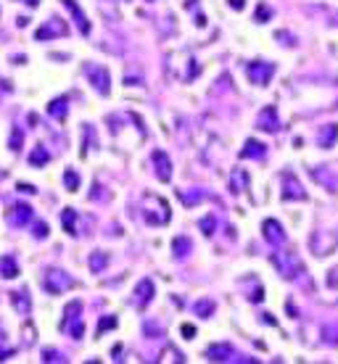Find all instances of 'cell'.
Here are the masks:
<instances>
[{
  "label": "cell",
  "instance_id": "1",
  "mask_svg": "<svg viewBox=\"0 0 338 364\" xmlns=\"http://www.w3.org/2000/svg\"><path fill=\"white\" fill-rule=\"evenodd\" d=\"M143 217L148 225H166L169 222V203L158 195H146L143 198Z\"/></svg>",
  "mask_w": 338,
  "mask_h": 364
},
{
  "label": "cell",
  "instance_id": "38",
  "mask_svg": "<svg viewBox=\"0 0 338 364\" xmlns=\"http://www.w3.org/2000/svg\"><path fill=\"white\" fill-rule=\"evenodd\" d=\"M248 298H251V301H262V288H256V291H254Z\"/></svg>",
  "mask_w": 338,
  "mask_h": 364
},
{
  "label": "cell",
  "instance_id": "3",
  "mask_svg": "<svg viewBox=\"0 0 338 364\" xmlns=\"http://www.w3.org/2000/svg\"><path fill=\"white\" fill-rule=\"evenodd\" d=\"M275 74V63H267V61H248L246 63V77L254 82V85H267Z\"/></svg>",
  "mask_w": 338,
  "mask_h": 364
},
{
  "label": "cell",
  "instance_id": "29",
  "mask_svg": "<svg viewBox=\"0 0 338 364\" xmlns=\"http://www.w3.org/2000/svg\"><path fill=\"white\" fill-rule=\"evenodd\" d=\"M22 140H24L22 129L14 127V129H11V151H22Z\"/></svg>",
  "mask_w": 338,
  "mask_h": 364
},
{
  "label": "cell",
  "instance_id": "11",
  "mask_svg": "<svg viewBox=\"0 0 338 364\" xmlns=\"http://www.w3.org/2000/svg\"><path fill=\"white\" fill-rule=\"evenodd\" d=\"M206 357L212 362H230L232 359V346L230 343H214V346L206 349Z\"/></svg>",
  "mask_w": 338,
  "mask_h": 364
},
{
  "label": "cell",
  "instance_id": "23",
  "mask_svg": "<svg viewBox=\"0 0 338 364\" xmlns=\"http://www.w3.org/2000/svg\"><path fill=\"white\" fill-rule=\"evenodd\" d=\"M61 219H64V230H66L69 235H74V232H77V227H74V219H77V211H74V209H64Z\"/></svg>",
  "mask_w": 338,
  "mask_h": 364
},
{
  "label": "cell",
  "instance_id": "37",
  "mask_svg": "<svg viewBox=\"0 0 338 364\" xmlns=\"http://www.w3.org/2000/svg\"><path fill=\"white\" fill-rule=\"evenodd\" d=\"M8 357H14V351H11V349H0V362L8 359Z\"/></svg>",
  "mask_w": 338,
  "mask_h": 364
},
{
  "label": "cell",
  "instance_id": "33",
  "mask_svg": "<svg viewBox=\"0 0 338 364\" xmlns=\"http://www.w3.org/2000/svg\"><path fill=\"white\" fill-rule=\"evenodd\" d=\"M34 235L37 238H48V225H45V222H37V225H34Z\"/></svg>",
  "mask_w": 338,
  "mask_h": 364
},
{
  "label": "cell",
  "instance_id": "26",
  "mask_svg": "<svg viewBox=\"0 0 338 364\" xmlns=\"http://www.w3.org/2000/svg\"><path fill=\"white\" fill-rule=\"evenodd\" d=\"M214 227H217V217H214V214H206L201 219V232L209 238V235H214Z\"/></svg>",
  "mask_w": 338,
  "mask_h": 364
},
{
  "label": "cell",
  "instance_id": "34",
  "mask_svg": "<svg viewBox=\"0 0 338 364\" xmlns=\"http://www.w3.org/2000/svg\"><path fill=\"white\" fill-rule=\"evenodd\" d=\"M42 359H45V362H53V359H56V362H64V357H61L58 351H53V349H45V357H42Z\"/></svg>",
  "mask_w": 338,
  "mask_h": 364
},
{
  "label": "cell",
  "instance_id": "8",
  "mask_svg": "<svg viewBox=\"0 0 338 364\" xmlns=\"http://www.w3.org/2000/svg\"><path fill=\"white\" fill-rule=\"evenodd\" d=\"M262 232H264L267 243H272V246L286 243V232H283V227H280V222H275V219H264V222H262Z\"/></svg>",
  "mask_w": 338,
  "mask_h": 364
},
{
  "label": "cell",
  "instance_id": "19",
  "mask_svg": "<svg viewBox=\"0 0 338 364\" xmlns=\"http://www.w3.org/2000/svg\"><path fill=\"white\" fill-rule=\"evenodd\" d=\"M246 185H248V174L243 172V169H236V172L230 174V190L236 193V195L243 193V188H246Z\"/></svg>",
  "mask_w": 338,
  "mask_h": 364
},
{
  "label": "cell",
  "instance_id": "6",
  "mask_svg": "<svg viewBox=\"0 0 338 364\" xmlns=\"http://www.w3.org/2000/svg\"><path fill=\"white\" fill-rule=\"evenodd\" d=\"M256 127H259V129H264V132H278V129H280L278 108H275V106H267V108L259 114V119H256Z\"/></svg>",
  "mask_w": 338,
  "mask_h": 364
},
{
  "label": "cell",
  "instance_id": "13",
  "mask_svg": "<svg viewBox=\"0 0 338 364\" xmlns=\"http://www.w3.org/2000/svg\"><path fill=\"white\" fill-rule=\"evenodd\" d=\"M30 219H32V209L26 206V203H16V206H14V214H11L14 227H22V225H26Z\"/></svg>",
  "mask_w": 338,
  "mask_h": 364
},
{
  "label": "cell",
  "instance_id": "10",
  "mask_svg": "<svg viewBox=\"0 0 338 364\" xmlns=\"http://www.w3.org/2000/svg\"><path fill=\"white\" fill-rule=\"evenodd\" d=\"M154 164H156V174L162 182H169L172 180V164H169V156L164 151H154Z\"/></svg>",
  "mask_w": 338,
  "mask_h": 364
},
{
  "label": "cell",
  "instance_id": "4",
  "mask_svg": "<svg viewBox=\"0 0 338 364\" xmlns=\"http://www.w3.org/2000/svg\"><path fill=\"white\" fill-rule=\"evenodd\" d=\"M77 283H74V277L61 272V269H48V275H45V288H48V293H64L69 291V288H74Z\"/></svg>",
  "mask_w": 338,
  "mask_h": 364
},
{
  "label": "cell",
  "instance_id": "25",
  "mask_svg": "<svg viewBox=\"0 0 338 364\" xmlns=\"http://www.w3.org/2000/svg\"><path fill=\"white\" fill-rule=\"evenodd\" d=\"M106 264H108V256L106 254H92L90 256V269H92V272H103Z\"/></svg>",
  "mask_w": 338,
  "mask_h": 364
},
{
  "label": "cell",
  "instance_id": "22",
  "mask_svg": "<svg viewBox=\"0 0 338 364\" xmlns=\"http://www.w3.org/2000/svg\"><path fill=\"white\" fill-rule=\"evenodd\" d=\"M82 312V301H69V306H66V312H64V320H61V330H66V325L74 320Z\"/></svg>",
  "mask_w": 338,
  "mask_h": 364
},
{
  "label": "cell",
  "instance_id": "9",
  "mask_svg": "<svg viewBox=\"0 0 338 364\" xmlns=\"http://www.w3.org/2000/svg\"><path fill=\"white\" fill-rule=\"evenodd\" d=\"M283 180H286V188H283V198L286 201H304L306 198V193L302 190V185H298V180L290 172L283 174Z\"/></svg>",
  "mask_w": 338,
  "mask_h": 364
},
{
  "label": "cell",
  "instance_id": "17",
  "mask_svg": "<svg viewBox=\"0 0 338 364\" xmlns=\"http://www.w3.org/2000/svg\"><path fill=\"white\" fill-rule=\"evenodd\" d=\"M18 275V264H16V259L14 256H0V277H6V280H11Z\"/></svg>",
  "mask_w": 338,
  "mask_h": 364
},
{
  "label": "cell",
  "instance_id": "7",
  "mask_svg": "<svg viewBox=\"0 0 338 364\" xmlns=\"http://www.w3.org/2000/svg\"><path fill=\"white\" fill-rule=\"evenodd\" d=\"M66 32H69V29H66V24H64V21H58V18H50L48 24H42L40 29L34 32V40H48V37H56V34H58V37H64Z\"/></svg>",
  "mask_w": 338,
  "mask_h": 364
},
{
  "label": "cell",
  "instance_id": "39",
  "mask_svg": "<svg viewBox=\"0 0 338 364\" xmlns=\"http://www.w3.org/2000/svg\"><path fill=\"white\" fill-rule=\"evenodd\" d=\"M230 5L232 8H243V0H230Z\"/></svg>",
  "mask_w": 338,
  "mask_h": 364
},
{
  "label": "cell",
  "instance_id": "32",
  "mask_svg": "<svg viewBox=\"0 0 338 364\" xmlns=\"http://www.w3.org/2000/svg\"><path fill=\"white\" fill-rule=\"evenodd\" d=\"M116 325V317H106L100 325H98V335H103V330H108V328H114Z\"/></svg>",
  "mask_w": 338,
  "mask_h": 364
},
{
  "label": "cell",
  "instance_id": "30",
  "mask_svg": "<svg viewBox=\"0 0 338 364\" xmlns=\"http://www.w3.org/2000/svg\"><path fill=\"white\" fill-rule=\"evenodd\" d=\"M201 195H204V193H185V190H177V198H180V201H185L188 206H193V203L198 201Z\"/></svg>",
  "mask_w": 338,
  "mask_h": 364
},
{
  "label": "cell",
  "instance_id": "20",
  "mask_svg": "<svg viewBox=\"0 0 338 364\" xmlns=\"http://www.w3.org/2000/svg\"><path fill=\"white\" fill-rule=\"evenodd\" d=\"M336 135H338V127H336V124L322 127V129H320V145H322V148H330V145L336 143Z\"/></svg>",
  "mask_w": 338,
  "mask_h": 364
},
{
  "label": "cell",
  "instance_id": "36",
  "mask_svg": "<svg viewBox=\"0 0 338 364\" xmlns=\"http://www.w3.org/2000/svg\"><path fill=\"white\" fill-rule=\"evenodd\" d=\"M18 190H22V193H37V188H32V185H26V182L18 185Z\"/></svg>",
  "mask_w": 338,
  "mask_h": 364
},
{
  "label": "cell",
  "instance_id": "12",
  "mask_svg": "<svg viewBox=\"0 0 338 364\" xmlns=\"http://www.w3.org/2000/svg\"><path fill=\"white\" fill-rule=\"evenodd\" d=\"M151 298H154V283L146 277V280H140L138 288H135V301H138L140 309H143V306H146L148 301H151Z\"/></svg>",
  "mask_w": 338,
  "mask_h": 364
},
{
  "label": "cell",
  "instance_id": "28",
  "mask_svg": "<svg viewBox=\"0 0 338 364\" xmlns=\"http://www.w3.org/2000/svg\"><path fill=\"white\" fill-rule=\"evenodd\" d=\"M196 312H198V317H209L214 312V301H212V298H201V301H196Z\"/></svg>",
  "mask_w": 338,
  "mask_h": 364
},
{
  "label": "cell",
  "instance_id": "35",
  "mask_svg": "<svg viewBox=\"0 0 338 364\" xmlns=\"http://www.w3.org/2000/svg\"><path fill=\"white\" fill-rule=\"evenodd\" d=\"M182 333H185V338H196V328H193V325H182Z\"/></svg>",
  "mask_w": 338,
  "mask_h": 364
},
{
  "label": "cell",
  "instance_id": "5",
  "mask_svg": "<svg viewBox=\"0 0 338 364\" xmlns=\"http://www.w3.org/2000/svg\"><path fill=\"white\" fill-rule=\"evenodd\" d=\"M84 71L90 74V79H92V87H96L100 95H108V71L103 69V66H92V63H88L84 66Z\"/></svg>",
  "mask_w": 338,
  "mask_h": 364
},
{
  "label": "cell",
  "instance_id": "21",
  "mask_svg": "<svg viewBox=\"0 0 338 364\" xmlns=\"http://www.w3.org/2000/svg\"><path fill=\"white\" fill-rule=\"evenodd\" d=\"M30 161H32V166H45L50 161V153L45 151V145H34V151H32V156H30Z\"/></svg>",
  "mask_w": 338,
  "mask_h": 364
},
{
  "label": "cell",
  "instance_id": "24",
  "mask_svg": "<svg viewBox=\"0 0 338 364\" xmlns=\"http://www.w3.org/2000/svg\"><path fill=\"white\" fill-rule=\"evenodd\" d=\"M188 251H190V238L177 235V238H174V256H177V259H180V256H188Z\"/></svg>",
  "mask_w": 338,
  "mask_h": 364
},
{
  "label": "cell",
  "instance_id": "15",
  "mask_svg": "<svg viewBox=\"0 0 338 364\" xmlns=\"http://www.w3.org/2000/svg\"><path fill=\"white\" fill-rule=\"evenodd\" d=\"M267 153V145H262L259 140H246V148L240 151V158H262Z\"/></svg>",
  "mask_w": 338,
  "mask_h": 364
},
{
  "label": "cell",
  "instance_id": "31",
  "mask_svg": "<svg viewBox=\"0 0 338 364\" xmlns=\"http://www.w3.org/2000/svg\"><path fill=\"white\" fill-rule=\"evenodd\" d=\"M270 16H272V11H270L264 3H262V5H259V11H256V21H270Z\"/></svg>",
  "mask_w": 338,
  "mask_h": 364
},
{
  "label": "cell",
  "instance_id": "27",
  "mask_svg": "<svg viewBox=\"0 0 338 364\" xmlns=\"http://www.w3.org/2000/svg\"><path fill=\"white\" fill-rule=\"evenodd\" d=\"M64 182H66V190H77L80 188V174L77 172H74V169H66V172H64Z\"/></svg>",
  "mask_w": 338,
  "mask_h": 364
},
{
  "label": "cell",
  "instance_id": "16",
  "mask_svg": "<svg viewBox=\"0 0 338 364\" xmlns=\"http://www.w3.org/2000/svg\"><path fill=\"white\" fill-rule=\"evenodd\" d=\"M11 304H14V309H16L18 314H30V309H32L30 293H26V291H16V293L11 296Z\"/></svg>",
  "mask_w": 338,
  "mask_h": 364
},
{
  "label": "cell",
  "instance_id": "14",
  "mask_svg": "<svg viewBox=\"0 0 338 364\" xmlns=\"http://www.w3.org/2000/svg\"><path fill=\"white\" fill-rule=\"evenodd\" d=\"M48 114H50L53 119L64 121V119H66V114H69V100H66V98H56V100H50Z\"/></svg>",
  "mask_w": 338,
  "mask_h": 364
},
{
  "label": "cell",
  "instance_id": "18",
  "mask_svg": "<svg viewBox=\"0 0 338 364\" xmlns=\"http://www.w3.org/2000/svg\"><path fill=\"white\" fill-rule=\"evenodd\" d=\"M64 5H66L69 11H72L74 16H77V21H80V29H82V34H90V21H88V18H84L82 8H80L77 3H74V0H64Z\"/></svg>",
  "mask_w": 338,
  "mask_h": 364
},
{
  "label": "cell",
  "instance_id": "2",
  "mask_svg": "<svg viewBox=\"0 0 338 364\" xmlns=\"http://www.w3.org/2000/svg\"><path fill=\"white\" fill-rule=\"evenodd\" d=\"M272 264L278 267V272L283 275V277H298L304 272V264H302V259H298L294 251H278V254H272Z\"/></svg>",
  "mask_w": 338,
  "mask_h": 364
}]
</instances>
